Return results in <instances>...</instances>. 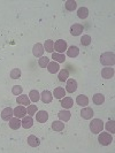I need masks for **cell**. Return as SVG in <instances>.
<instances>
[{
    "mask_svg": "<svg viewBox=\"0 0 115 153\" xmlns=\"http://www.w3.org/2000/svg\"><path fill=\"white\" fill-rule=\"evenodd\" d=\"M81 44L83 46H89L91 44V37L89 35H84L82 38H81Z\"/></svg>",
    "mask_w": 115,
    "mask_h": 153,
    "instance_id": "33",
    "label": "cell"
},
{
    "mask_svg": "<svg viewBox=\"0 0 115 153\" xmlns=\"http://www.w3.org/2000/svg\"><path fill=\"white\" fill-rule=\"evenodd\" d=\"M21 126H22L23 128H25V129H29V128H31L33 126V120H32V117H31L30 115L23 117V120L21 121Z\"/></svg>",
    "mask_w": 115,
    "mask_h": 153,
    "instance_id": "17",
    "label": "cell"
},
{
    "mask_svg": "<svg viewBox=\"0 0 115 153\" xmlns=\"http://www.w3.org/2000/svg\"><path fill=\"white\" fill-rule=\"evenodd\" d=\"M65 7L67 10L69 12H73V10H75L77 8V2L75 0H67L66 2H65Z\"/></svg>",
    "mask_w": 115,
    "mask_h": 153,
    "instance_id": "24",
    "label": "cell"
},
{
    "mask_svg": "<svg viewBox=\"0 0 115 153\" xmlns=\"http://www.w3.org/2000/svg\"><path fill=\"white\" fill-rule=\"evenodd\" d=\"M52 59H53L55 62H65L66 60V56H65V54H61V53H52Z\"/></svg>",
    "mask_w": 115,
    "mask_h": 153,
    "instance_id": "31",
    "label": "cell"
},
{
    "mask_svg": "<svg viewBox=\"0 0 115 153\" xmlns=\"http://www.w3.org/2000/svg\"><path fill=\"white\" fill-rule=\"evenodd\" d=\"M47 70L51 73V74H55V73H58L59 70H60V66H59V63L58 62H50L48 65H47Z\"/></svg>",
    "mask_w": 115,
    "mask_h": 153,
    "instance_id": "21",
    "label": "cell"
},
{
    "mask_svg": "<svg viewBox=\"0 0 115 153\" xmlns=\"http://www.w3.org/2000/svg\"><path fill=\"white\" fill-rule=\"evenodd\" d=\"M27 113L32 116V115H35L37 113V106L36 105H29L28 106V109H27Z\"/></svg>",
    "mask_w": 115,
    "mask_h": 153,
    "instance_id": "37",
    "label": "cell"
},
{
    "mask_svg": "<svg viewBox=\"0 0 115 153\" xmlns=\"http://www.w3.org/2000/svg\"><path fill=\"white\" fill-rule=\"evenodd\" d=\"M104 129V122L100 119H94L90 122V130L92 134H99Z\"/></svg>",
    "mask_w": 115,
    "mask_h": 153,
    "instance_id": "2",
    "label": "cell"
},
{
    "mask_svg": "<svg viewBox=\"0 0 115 153\" xmlns=\"http://www.w3.org/2000/svg\"><path fill=\"white\" fill-rule=\"evenodd\" d=\"M92 100H93V102H94L96 105L100 106V105H102V104H104V101H105V97H104V94H101V93H96V94L93 96Z\"/></svg>",
    "mask_w": 115,
    "mask_h": 153,
    "instance_id": "23",
    "label": "cell"
},
{
    "mask_svg": "<svg viewBox=\"0 0 115 153\" xmlns=\"http://www.w3.org/2000/svg\"><path fill=\"white\" fill-rule=\"evenodd\" d=\"M100 62L104 66H114L115 55L113 52H106L100 55Z\"/></svg>",
    "mask_w": 115,
    "mask_h": 153,
    "instance_id": "1",
    "label": "cell"
},
{
    "mask_svg": "<svg viewBox=\"0 0 115 153\" xmlns=\"http://www.w3.org/2000/svg\"><path fill=\"white\" fill-rule=\"evenodd\" d=\"M58 77H59V81H60V82H65V81H67V79H68L69 71L67 70V69H61Z\"/></svg>",
    "mask_w": 115,
    "mask_h": 153,
    "instance_id": "30",
    "label": "cell"
},
{
    "mask_svg": "<svg viewBox=\"0 0 115 153\" xmlns=\"http://www.w3.org/2000/svg\"><path fill=\"white\" fill-rule=\"evenodd\" d=\"M77 16H78L79 19H82V20L86 19V17L89 16V9L86 7L78 8V10H77Z\"/></svg>",
    "mask_w": 115,
    "mask_h": 153,
    "instance_id": "26",
    "label": "cell"
},
{
    "mask_svg": "<svg viewBox=\"0 0 115 153\" xmlns=\"http://www.w3.org/2000/svg\"><path fill=\"white\" fill-rule=\"evenodd\" d=\"M40 97H42V100H43L44 104H50L53 100V96H52L51 91H48V90H45V91L42 92Z\"/></svg>",
    "mask_w": 115,
    "mask_h": 153,
    "instance_id": "11",
    "label": "cell"
},
{
    "mask_svg": "<svg viewBox=\"0 0 115 153\" xmlns=\"http://www.w3.org/2000/svg\"><path fill=\"white\" fill-rule=\"evenodd\" d=\"M101 76L104 77L105 79H109L114 76V69L111 67H106L101 70Z\"/></svg>",
    "mask_w": 115,
    "mask_h": 153,
    "instance_id": "12",
    "label": "cell"
},
{
    "mask_svg": "<svg viewBox=\"0 0 115 153\" xmlns=\"http://www.w3.org/2000/svg\"><path fill=\"white\" fill-rule=\"evenodd\" d=\"M10 77H12L13 79L20 78V77H21V70H20L19 68H14L12 71H10Z\"/></svg>",
    "mask_w": 115,
    "mask_h": 153,
    "instance_id": "34",
    "label": "cell"
},
{
    "mask_svg": "<svg viewBox=\"0 0 115 153\" xmlns=\"http://www.w3.org/2000/svg\"><path fill=\"white\" fill-rule=\"evenodd\" d=\"M21 127V120L19 119V117H12L10 120H9V128L10 129H13V130H17L19 128Z\"/></svg>",
    "mask_w": 115,
    "mask_h": 153,
    "instance_id": "18",
    "label": "cell"
},
{
    "mask_svg": "<svg viewBox=\"0 0 115 153\" xmlns=\"http://www.w3.org/2000/svg\"><path fill=\"white\" fill-rule=\"evenodd\" d=\"M52 129L54 131H56V132H59V131H62L65 129V123L62 122V121H54L52 123Z\"/></svg>",
    "mask_w": 115,
    "mask_h": 153,
    "instance_id": "27",
    "label": "cell"
},
{
    "mask_svg": "<svg viewBox=\"0 0 115 153\" xmlns=\"http://www.w3.org/2000/svg\"><path fill=\"white\" fill-rule=\"evenodd\" d=\"M36 119L39 123H45L48 120V113L46 111H39L38 113H36Z\"/></svg>",
    "mask_w": 115,
    "mask_h": 153,
    "instance_id": "10",
    "label": "cell"
},
{
    "mask_svg": "<svg viewBox=\"0 0 115 153\" xmlns=\"http://www.w3.org/2000/svg\"><path fill=\"white\" fill-rule=\"evenodd\" d=\"M44 52H45V50H44V46L42 45V44L37 43V44H35V45H33L32 53H33V55H35L36 58H42V56H43V54H44Z\"/></svg>",
    "mask_w": 115,
    "mask_h": 153,
    "instance_id": "6",
    "label": "cell"
},
{
    "mask_svg": "<svg viewBox=\"0 0 115 153\" xmlns=\"http://www.w3.org/2000/svg\"><path fill=\"white\" fill-rule=\"evenodd\" d=\"M77 90V82L74 78L67 79V85H66V91L69 93H74Z\"/></svg>",
    "mask_w": 115,
    "mask_h": 153,
    "instance_id": "5",
    "label": "cell"
},
{
    "mask_svg": "<svg viewBox=\"0 0 115 153\" xmlns=\"http://www.w3.org/2000/svg\"><path fill=\"white\" fill-rule=\"evenodd\" d=\"M105 127H106L107 131H109V132H113V134L115 132V122L113 120H112V121H108Z\"/></svg>",
    "mask_w": 115,
    "mask_h": 153,
    "instance_id": "35",
    "label": "cell"
},
{
    "mask_svg": "<svg viewBox=\"0 0 115 153\" xmlns=\"http://www.w3.org/2000/svg\"><path fill=\"white\" fill-rule=\"evenodd\" d=\"M48 63H50V59H48L47 56H42V58L38 60V65L42 67V68H46Z\"/></svg>",
    "mask_w": 115,
    "mask_h": 153,
    "instance_id": "32",
    "label": "cell"
},
{
    "mask_svg": "<svg viewBox=\"0 0 115 153\" xmlns=\"http://www.w3.org/2000/svg\"><path fill=\"white\" fill-rule=\"evenodd\" d=\"M13 115H14L13 109L10 107H6L5 109H2V112H1V119L5 120V121H9Z\"/></svg>",
    "mask_w": 115,
    "mask_h": 153,
    "instance_id": "8",
    "label": "cell"
},
{
    "mask_svg": "<svg viewBox=\"0 0 115 153\" xmlns=\"http://www.w3.org/2000/svg\"><path fill=\"white\" fill-rule=\"evenodd\" d=\"M16 101H17L19 105H23V106H29L30 105V98L28 96H25V94H20L17 97Z\"/></svg>",
    "mask_w": 115,
    "mask_h": 153,
    "instance_id": "14",
    "label": "cell"
},
{
    "mask_svg": "<svg viewBox=\"0 0 115 153\" xmlns=\"http://www.w3.org/2000/svg\"><path fill=\"white\" fill-rule=\"evenodd\" d=\"M98 140H99V143L101 145L107 146V145H111V143L113 142V137L108 132H101L99 135V137H98Z\"/></svg>",
    "mask_w": 115,
    "mask_h": 153,
    "instance_id": "3",
    "label": "cell"
},
{
    "mask_svg": "<svg viewBox=\"0 0 115 153\" xmlns=\"http://www.w3.org/2000/svg\"><path fill=\"white\" fill-rule=\"evenodd\" d=\"M73 105H74V100L71 99L70 97H65V98L61 100V106L63 108H66V109L71 108L73 107Z\"/></svg>",
    "mask_w": 115,
    "mask_h": 153,
    "instance_id": "22",
    "label": "cell"
},
{
    "mask_svg": "<svg viewBox=\"0 0 115 153\" xmlns=\"http://www.w3.org/2000/svg\"><path fill=\"white\" fill-rule=\"evenodd\" d=\"M29 98H30V101H32V102H37L40 99V94L37 90H31L30 93H29Z\"/></svg>",
    "mask_w": 115,
    "mask_h": 153,
    "instance_id": "29",
    "label": "cell"
},
{
    "mask_svg": "<svg viewBox=\"0 0 115 153\" xmlns=\"http://www.w3.org/2000/svg\"><path fill=\"white\" fill-rule=\"evenodd\" d=\"M44 50H46V52H48V53H53V51H54V42L53 40H51V39L46 40L45 44H44Z\"/></svg>",
    "mask_w": 115,
    "mask_h": 153,
    "instance_id": "28",
    "label": "cell"
},
{
    "mask_svg": "<svg viewBox=\"0 0 115 153\" xmlns=\"http://www.w3.org/2000/svg\"><path fill=\"white\" fill-rule=\"evenodd\" d=\"M81 115H82V117L85 119V120H90V119H92V116L94 115V113H93V109H92V108L85 107L82 109Z\"/></svg>",
    "mask_w": 115,
    "mask_h": 153,
    "instance_id": "16",
    "label": "cell"
},
{
    "mask_svg": "<svg viewBox=\"0 0 115 153\" xmlns=\"http://www.w3.org/2000/svg\"><path fill=\"white\" fill-rule=\"evenodd\" d=\"M12 92H13V94H15V96H20V94H22L23 88L22 86H20V85H15V86H13Z\"/></svg>",
    "mask_w": 115,
    "mask_h": 153,
    "instance_id": "36",
    "label": "cell"
},
{
    "mask_svg": "<svg viewBox=\"0 0 115 153\" xmlns=\"http://www.w3.org/2000/svg\"><path fill=\"white\" fill-rule=\"evenodd\" d=\"M58 116H59V119H60V121L62 122H67L70 120V117H71V113L69 112V111H60L59 113H58Z\"/></svg>",
    "mask_w": 115,
    "mask_h": 153,
    "instance_id": "15",
    "label": "cell"
},
{
    "mask_svg": "<svg viewBox=\"0 0 115 153\" xmlns=\"http://www.w3.org/2000/svg\"><path fill=\"white\" fill-rule=\"evenodd\" d=\"M13 112H14L15 117L23 119L25 116V114H27V108L24 107V106H17L15 109H13Z\"/></svg>",
    "mask_w": 115,
    "mask_h": 153,
    "instance_id": "9",
    "label": "cell"
},
{
    "mask_svg": "<svg viewBox=\"0 0 115 153\" xmlns=\"http://www.w3.org/2000/svg\"><path fill=\"white\" fill-rule=\"evenodd\" d=\"M65 94H66V91H65V89L61 88V86H58V88L54 89L53 97H55V99H62L65 97Z\"/></svg>",
    "mask_w": 115,
    "mask_h": 153,
    "instance_id": "20",
    "label": "cell"
},
{
    "mask_svg": "<svg viewBox=\"0 0 115 153\" xmlns=\"http://www.w3.org/2000/svg\"><path fill=\"white\" fill-rule=\"evenodd\" d=\"M76 102L78 106H82V107H86L89 105V98L84 96V94H79L76 98Z\"/></svg>",
    "mask_w": 115,
    "mask_h": 153,
    "instance_id": "13",
    "label": "cell"
},
{
    "mask_svg": "<svg viewBox=\"0 0 115 153\" xmlns=\"http://www.w3.org/2000/svg\"><path fill=\"white\" fill-rule=\"evenodd\" d=\"M28 144H29L31 147H37V146H39V144H40V140H39L36 136L31 135V136L28 137Z\"/></svg>",
    "mask_w": 115,
    "mask_h": 153,
    "instance_id": "25",
    "label": "cell"
},
{
    "mask_svg": "<svg viewBox=\"0 0 115 153\" xmlns=\"http://www.w3.org/2000/svg\"><path fill=\"white\" fill-rule=\"evenodd\" d=\"M82 32H83V25L79 23H74L70 27V33L73 36H79Z\"/></svg>",
    "mask_w": 115,
    "mask_h": 153,
    "instance_id": "7",
    "label": "cell"
},
{
    "mask_svg": "<svg viewBox=\"0 0 115 153\" xmlns=\"http://www.w3.org/2000/svg\"><path fill=\"white\" fill-rule=\"evenodd\" d=\"M79 54V48L77 46H70L69 48H67V55L69 58H76L77 55Z\"/></svg>",
    "mask_w": 115,
    "mask_h": 153,
    "instance_id": "19",
    "label": "cell"
},
{
    "mask_svg": "<svg viewBox=\"0 0 115 153\" xmlns=\"http://www.w3.org/2000/svg\"><path fill=\"white\" fill-rule=\"evenodd\" d=\"M54 50L56 51V53L63 54V52L67 50V43H66V40H63V39L56 40L55 44H54Z\"/></svg>",
    "mask_w": 115,
    "mask_h": 153,
    "instance_id": "4",
    "label": "cell"
}]
</instances>
